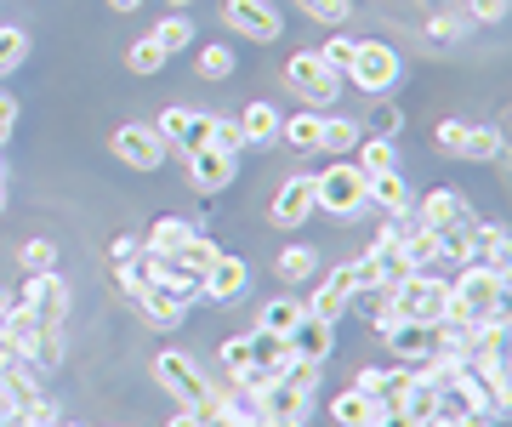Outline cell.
I'll list each match as a JSON object with an SVG mask.
<instances>
[{"label":"cell","instance_id":"8fae6325","mask_svg":"<svg viewBox=\"0 0 512 427\" xmlns=\"http://www.w3.org/2000/svg\"><path fill=\"white\" fill-rule=\"evenodd\" d=\"M18 308H29L35 325H46V331H63V319H69V285L57 274H29Z\"/></svg>","mask_w":512,"mask_h":427},{"label":"cell","instance_id":"9c48e42d","mask_svg":"<svg viewBox=\"0 0 512 427\" xmlns=\"http://www.w3.org/2000/svg\"><path fill=\"white\" fill-rule=\"evenodd\" d=\"M342 75H348L359 92H393V86H399V52L382 46V40H359Z\"/></svg>","mask_w":512,"mask_h":427},{"label":"cell","instance_id":"ac0fdd59","mask_svg":"<svg viewBox=\"0 0 512 427\" xmlns=\"http://www.w3.org/2000/svg\"><path fill=\"white\" fill-rule=\"evenodd\" d=\"M188 160V183L194 188H205V194H217V188H228L234 183V154H222V149H211V143H205V149H194V154H183Z\"/></svg>","mask_w":512,"mask_h":427},{"label":"cell","instance_id":"ab89813d","mask_svg":"<svg viewBox=\"0 0 512 427\" xmlns=\"http://www.w3.org/2000/svg\"><path fill=\"white\" fill-rule=\"evenodd\" d=\"M302 12H308L313 23H348L353 0H302Z\"/></svg>","mask_w":512,"mask_h":427},{"label":"cell","instance_id":"44dd1931","mask_svg":"<svg viewBox=\"0 0 512 427\" xmlns=\"http://www.w3.org/2000/svg\"><path fill=\"white\" fill-rule=\"evenodd\" d=\"M365 194H370V205H382L387 217H410V211H416V194H410V183L399 177V166L365 177Z\"/></svg>","mask_w":512,"mask_h":427},{"label":"cell","instance_id":"f5cc1de1","mask_svg":"<svg viewBox=\"0 0 512 427\" xmlns=\"http://www.w3.org/2000/svg\"><path fill=\"white\" fill-rule=\"evenodd\" d=\"M6 131H12V126H6V120H0V143H6Z\"/></svg>","mask_w":512,"mask_h":427},{"label":"cell","instance_id":"83f0119b","mask_svg":"<svg viewBox=\"0 0 512 427\" xmlns=\"http://www.w3.org/2000/svg\"><path fill=\"white\" fill-rule=\"evenodd\" d=\"M188 234H194V228H188L183 217H160V223L148 228V245H143V251H154V257H177V251L188 245Z\"/></svg>","mask_w":512,"mask_h":427},{"label":"cell","instance_id":"ffe728a7","mask_svg":"<svg viewBox=\"0 0 512 427\" xmlns=\"http://www.w3.org/2000/svg\"><path fill=\"white\" fill-rule=\"evenodd\" d=\"M313 217V177H285L274 194V223L279 228H302Z\"/></svg>","mask_w":512,"mask_h":427},{"label":"cell","instance_id":"3957f363","mask_svg":"<svg viewBox=\"0 0 512 427\" xmlns=\"http://www.w3.org/2000/svg\"><path fill=\"white\" fill-rule=\"evenodd\" d=\"M313 382H319V365H302V359H296V365L279 376L274 388L256 393V410H262V422H268V427H308Z\"/></svg>","mask_w":512,"mask_h":427},{"label":"cell","instance_id":"1f68e13d","mask_svg":"<svg viewBox=\"0 0 512 427\" xmlns=\"http://www.w3.org/2000/svg\"><path fill=\"white\" fill-rule=\"evenodd\" d=\"M302 314H308L302 302L279 297V302H268V308H262V331H274V336H291V325H296V319H302Z\"/></svg>","mask_w":512,"mask_h":427},{"label":"cell","instance_id":"ee69618b","mask_svg":"<svg viewBox=\"0 0 512 427\" xmlns=\"http://www.w3.org/2000/svg\"><path fill=\"white\" fill-rule=\"evenodd\" d=\"M353 46H359V40H353V35H336V40H325V52H319V57H325L330 69L342 75V69H348V57H353Z\"/></svg>","mask_w":512,"mask_h":427},{"label":"cell","instance_id":"4316f807","mask_svg":"<svg viewBox=\"0 0 512 427\" xmlns=\"http://www.w3.org/2000/svg\"><path fill=\"white\" fill-rule=\"evenodd\" d=\"M330 416H336V427H376V416H382V405L376 399H365L359 388H348L336 405H330Z\"/></svg>","mask_w":512,"mask_h":427},{"label":"cell","instance_id":"6da1fadb","mask_svg":"<svg viewBox=\"0 0 512 427\" xmlns=\"http://www.w3.org/2000/svg\"><path fill=\"white\" fill-rule=\"evenodd\" d=\"M507 308V268H490V262H461V274L450 279V308L444 314L461 319H484Z\"/></svg>","mask_w":512,"mask_h":427},{"label":"cell","instance_id":"cb8c5ba5","mask_svg":"<svg viewBox=\"0 0 512 427\" xmlns=\"http://www.w3.org/2000/svg\"><path fill=\"white\" fill-rule=\"evenodd\" d=\"M467 217H473V211H467V200H461V194H450V188H433V194L421 200V211H416V223H427L433 234H439V228L467 223Z\"/></svg>","mask_w":512,"mask_h":427},{"label":"cell","instance_id":"4fadbf2b","mask_svg":"<svg viewBox=\"0 0 512 427\" xmlns=\"http://www.w3.org/2000/svg\"><path fill=\"white\" fill-rule=\"evenodd\" d=\"M165 149H171V143L160 137V126H143V120H131V126L114 131V154H120L126 166H137V171H154V166L165 160Z\"/></svg>","mask_w":512,"mask_h":427},{"label":"cell","instance_id":"2e32d148","mask_svg":"<svg viewBox=\"0 0 512 427\" xmlns=\"http://www.w3.org/2000/svg\"><path fill=\"white\" fill-rule=\"evenodd\" d=\"M222 23L245 40H279V12L268 0H222Z\"/></svg>","mask_w":512,"mask_h":427},{"label":"cell","instance_id":"60d3db41","mask_svg":"<svg viewBox=\"0 0 512 427\" xmlns=\"http://www.w3.org/2000/svg\"><path fill=\"white\" fill-rule=\"evenodd\" d=\"M211 149H222V154H234V160H239V149H245L239 120H211Z\"/></svg>","mask_w":512,"mask_h":427},{"label":"cell","instance_id":"7dc6e473","mask_svg":"<svg viewBox=\"0 0 512 427\" xmlns=\"http://www.w3.org/2000/svg\"><path fill=\"white\" fill-rule=\"evenodd\" d=\"M433 35H439V40H456L461 23H456V18H433Z\"/></svg>","mask_w":512,"mask_h":427},{"label":"cell","instance_id":"f546056e","mask_svg":"<svg viewBox=\"0 0 512 427\" xmlns=\"http://www.w3.org/2000/svg\"><path fill=\"white\" fill-rule=\"evenodd\" d=\"M473 223V217H467ZM456 223V228H439V257H450L461 268V262H478V245H473V228Z\"/></svg>","mask_w":512,"mask_h":427},{"label":"cell","instance_id":"f907efd6","mask_svg":"<svg viewBox=\"0 0 512 427\" xmlns=\"http://www.w3.org/2000/svg\"><path fill=\"white\" fill-rule=\"evenodd\" d=\"M0 205H6V166H0Z\"/></svg>","mask_w":512,"mask_h":427},{"label":"cell","instance_id":"74e56055","mask_svg":"<svg viewBox=\"0 0 512 427\" xmlns=\"http://www.w3.org/2000/svg\"><path fill=\"white\" fill-rule=\"evenodd\" d=\"M160 63H165V52L154 46V40H131V52H126V69H131V75H154Z\"/></svg>","mask_w":512,"mask_h":427},{"label":"cell","instance_id":"c3c4849f","mask_svg":"<svg viewBox=\"0 0 512 427\" xmlns=\"http://www.w3.org/2000/svg\"><path fill=\"white\" fill-rule=\"evenodd\" d=\"M171 427H205V422L194 416V410H177V416H171Z\"/></svg>","mask_w":512,"mask_h":427},{"label":"cell","instance_id":"8d00e7d4","mask_svg":"<svg viewBox=\"0 0 512 427\" xmlns=\"http://www.w3.org/2000/svg\"><path fill=\"white\" fill-rule=\"evenodd\" d=\"M279 274H285V279H308V274H319V251H313V245H291V251L279 257Z\"/></svg>","mask_w":512,"mask_h":427},{"label":"cell","instance_id":"db71d44e","mask_svg":"<svg viewBox=\"0 0 512 427\" xmlns=\"http://www.w3.org/2000/svg\"><path fill=\"white\" fill-rule=\"evenodd\" d=\"M171 6H177V12H183V6H188V0H171Z\"/></svg>","mask_w":512,"mask_h":427},{"label":"cell","instance_id":"8992f818","mask_svg":"<svg viewBox=\"0 0 512 427\" xmlns=\"http://www.w3.org/2000/svg\"><path fill=\"white\" fill-rule=\"evenodd\" d=\"M387 308H393V319H427V325H439L444 308H450V285L416 268L410 279H399V285L387 291Z\"/></svg>","mask_w":512,"mask_h":427},{"label":"cell","instance_id":"52a82bcc","mask_svg":"<svg viewBox=\"0 0 512 427\" xmlns=\"http://www.w3.org/2000/svg\"><path fill=\"white\" fill-rule=\"evenodd\" d=\"M365 291H382V285H376V274H370V262H365V257H359V262H342V268H330V274H325L319 297L308 302V314L342 319V314H348V302L365 297Z\"/></svg>","mask_w":512,"mask_h":427},{"label":"cell","instance_id":"e0dca14e","mask_svg":"<svg viewBox=\"0 0 512 427\" xmlns=\"http://www.w3.org/2000/svg\"><path fill=\"white\" fill-rule=\"evenodd\" d=\"M160 137H165V143H177L183 154H194V149L211 143V114H200V109H165L160 114Z\"/></svg>","mask_w":512,"mask_h":427},{"label":"cell","instance_id":"277c9868","mask_svg":"<svg viewBox=\"0 0 512 427\" xmlns=\"http://www.w3.org/2000/svg\"><path fill=\"white\" fill-rule=\"evenodd\" d=\"M114 285L126 291V302L148 319V325H154V331H177V325H183L188 302H177L165 285H154L148 274H137V268H114Z\"/></svg>","mask_w":512,"mask_h":427},{"label":"cell","instance_id":"484cf974","mask_svg":"<svg viewBox=\"0 0 512 427\" xmlns=\"http://www.w3.org/2000/svg\"><path fill=\"white\" fill-rule=\"evenodd\" d=\"M239 131H245V143H256V149L279 143V109L274 103H251V109L239 114Z\"/></svg>","mask_w":512,"mask_h":427},{"label":"cell","instance_id":"f35d334b","mask_svg":"<svg viewBox=\"0 0 512 427\" xmlns=\"http://www.w3.org/2000/svg\"><path fill=\"white\" fill-rule=\"evenodd\" d=\"M200 75L205 80H228L234 75V46H205L200 52Z\"/></svg>","mask_w":512,"mask_h":427},{"label":"cell","instance_id":"7bdbcfd3","mask_svg":"<svg viewBox=\"0 0 512 427\" xmlns=\"http://www.w3.org/2000/svg\"><path fill=\"white\" fill-rule=\"evenodd\" d=\"M245 365H251V336H228V342H222V371L239 376Z\"/></svg>","mask_w":512,"mask_h":427},{"label":"cell","instance_id":"11a10c76","mask_svg":"<svg viewBox=\"0 0 512 427\" xmlns=\"http://www.w3.org/2000/svg\"><path fill=\"white\" fill-rule=\"evenodd\" d=\"M57 427H63V422H57Z\"/></svg>","mask_w":512,"mask_h":427},{"label":"cell","instance_id":"836d02e7","mask_svg":"<svg viewBox=\"0 0 512 427\" xmlns=\"http://www.w3.org/2000/svg\"><path fill=\"white\" fill-rule=\"evenodd\" d=\"M359 137H365V131L353 126V120H325V131H319V149L348 154V149H359Z\"/></svg>","mask_w":512,"mask_h":427},{"label":"cell","instance_id":"e575fe53","mask_svg":"<svg viewBox=\"0 0 512 427\" xmlns=\"http://www.w3.org/2000/svg\"><path fill=\"white\" fill-rule=\"evenodd\" d=\"M23 57H29V40H23V29H12V23H0V75H12Z\"/></svg>","mask_w":512,"mask_h":427},{"label":"cell","instance_id":"4dcf8cb0","mask_svg":"<svg viewBox=\"0 0 512 427\" xmlns=\"http://www.w3.org/2000/svg\"><path fill=\"white\" fill-rule=\"evenodd\" d=\"M148 40H154V46H160L165 57H171V52H183L188 40H194V23H188L183 12H171V18H165V23H160V29H154Z\"/></svg>","mask_w":512,"mask_h":427},{"label":"cell","instance_id":"9a60e30c","mask_svg":"<svg viewBox=\"0 0 512 427\" xmlns=\"http://www.w3.org/2000/svg\"><path fill=\"white\" fill-rule=\"evenodd\" d=\"M131 268H137V274H148L154 285H165V291H171L177 302H200V297H205L200 274H188L177 257H154V251H143V257L131 262Z\"/></svg>","mask_w":512,"mask_h":427},{"label":"cell","instance_id":"5bb4252c","mask_svg":"<svg viewBox=\"0 0 512 427\" xmlns=\"http://www.w3.org/2000/svg\"><path fill=\"white\" fill-rule=\"evenodd\" d=\"M387 336V348H393V359L399 365H416V359H433V353H444V336L439 325H427V319H399Z\"/></svg>","mask_w":512,"mask_h":427},{"label":"cell","instance_id":"ba28073f","mask_svg":"<svg viewBox=\"0 0 512 427\" xmlns=\"http://www.w3.org/2000/svg\"><path fill=\"white\" fill-rule=\"evenodd\" d=\"M439 154L450 160H507V137L495 126H467V120H444L439 131Z\"/></svg>","mask_w":512,"mask_h":427},{"label":"cell","instance_id":"7c38bea8","mask_svg":"<svg viewBox=\"0 0 512 427\" xmlns=\"http://www.w3.org/2000/svg\"><path fill=\"white\" fill-rule=\"evenodd\" d=\"M365 262H370V274H376V285H382V291H393L399 279H410V274H416V268H410V257H404L399 234H393V223H382L376 234H370Z\"/></svg>","mask_w":512,"mask_h":427},{"label":"cell","instance_id":"5b68a950","mask_svg":"<svg viewBox=\"0 0 512 427\" xmlns=\"http://www.w3.org/2000/svg\"><path fill=\"white\" fill-rule=\"evenodd\" d=\"M365 205H370L365 171L348 166V160H336V166H325V177H313V211H330V217H359Z\"/></svg>","mask_w":512,"mask_h":427},{"label":"cell","instance_id":"f6af8a7d","mask_svg":"<svg viewBox=\"0 0 512 427\" xmlns=\"http://www.w3.org/2000/svg\"><path fill=\"white\" fill-rule=\"evenodd\" d=\"M467 12H473L478 23H501L507 18V0H467Z\"/></svg>","mask_w":512,"mask_h":427},{"label":"cell","instance_id":"b9f144b4","mask_svg":"<svg viewBox=\"0 0 512 427\" xmlns=\"http://www.w3.org/2000/svg\"><path fill=\"white\" fill-rule=\"evenodd\" d=\"M23 268H29V274H52V268H57L52 240H29V245H23Z\"/></svg>","mask_w":512,"mask_h":427},{"label":"cell","instance_id":"d6a6232c","mask_svg":"<svg viewBox=\"0 0 512 427\" xmlns=\"http://www.w3.org/2000/svg\"><path fill=\"white\" fill-rule=\"evenodd\" d=\"M359 171H365V177L393 171V143H387V137H359Z\"/></svg>","mask_w":512,"mask_h":427},{"label":"cell","instance_id":"816d5d0a","mask_svg":"<svg viewBox=\"0 0 512 427\" xmlns=\"http://www.w3.org/2000/svg\"><path fill=\"white\" fill-rule=\"evenodd\" d=\"M6 308H12V302H6V291H0V314H6Z\"/></svg>","mask_w":512,"mask_h":427},{"label":"cell","instance_id":"d4e9b609","mask_svg":"<svg viewBox=\"0 0 512 427\" xmlns=\"http://www.w3.org/2000/svg\"><path fill=\"white\" fill-rule=\"evenodd\" d=\"M393 234H399L404 257H410V268H427V262H439V234L427 223H410V217H393Z\"/></svg>","mask_w":512,"mask_h":427},{"label":"cell","instance_id":"7402d4cb","mask_svg":"<svg viewBox=\"0 0 512 427\" xmlns=\"http://www.w3.org/2000/svg\"><path fill=\"white\" fill-rule=\"evenodd\" d=\"M353 388L365 393V399H376L382 410H399L404 405V393H410V371H359V382Z\"/></svg>","mask_w":512,"mask_h":427},{"label":"cell","instance_id":"681fc988","mask_svg":"<svg viewBox=\"0 0 512 427\" xmlns=\"http://www.w3.org/2000/svg\"><path fill=\"white\" fill-rule=\"evenodd\" d=\"M114 12H137V6H143V0H109Z\"/></svg>","mask_w":512,"mask_h":427},{"label":"cell","instance_id":"bcb514c9","mask_svg":"<svg viewBox=\"0 0 512 427\" xmlns=\"http://www.w3.org/2000/svg\"><path fill=\"white\" fill-rule=\"evenodd\" d=\"M114 268H131V262H137V240H114Z\"/></svg>","mask_w":512,"mask_h":427},{"label":"cell","instance_id":"30bf717a","mask_svg":"<svg viewBox=\"0 0 512 427\" xmlns=\"http://www.w3.org/2000/svg\"><path fill=\"white\" fill-rule=\"evenodd\" d=\"M285 86H291L296 97H308V103H330L336 86H342V75H336L319 52H296L291 63H285Z\"/></svg>","mask_w":512,"mask_h":427},{"label":"cell","instance_id":"d6986e66","mask_svg":"<svg viewBox=\"0 0 512 427\" xmlns=\"http://www.w3.org/2000/svg\"><path fill=\"white\" fill-rule=\"evenodd\" d=\"M285 342H291V353L302 359V365H325V359H330V319L302 314L291 325V336H285Z\"/></svg>","mask_w":512,"mask_h":427},{"label":"cell","instance_id":"7a4b0ae2","mask_svg":"<svg viewBox=\"0 0 512 427\" xmlns=\"http://www.w3.org/2000/svg\"><path fill=\"white\" fill-rule=\"evenodd\" d=\"M154 376H160V388L171 393V399H177L183 410H194V416H200L205 427L217 422L222 393L211 388V382H205V371L194 365V359H188V353H160V359H154Z\"/></svg>","mask_w":512,"mask_h":427},{"label":"cell","instance_id":"d590c367","mask_svg":"<svg viewBox=\"0 0 512 427\" xmlns=\"http://www.w3.org/2000/svg\"><path fill=\"white\" fill-rule=\"evenodd\" d=\"M217 257H222V251H217V245H211V240H200V234H188V245H183V251H177V262H183L188 274H205V268H211V262H217Z\"/></svg>","mask_w":512,"mask_h":427},{"label":"cell","instance_id":"603a6c76","mask_svg":"<svg viewBox=\"0 0 512 427\" xmlns=\"http://www.w3.org/2000/svg\"><path fill=\"white\" fill-rule=\"evenodd\" d=\"M245 279H251V274H245V262L222 251V257H217V262H211V268L200 274V285H205V297H217V302H234L239 291H245Z\"/></svg>","mask_w":512,"mask_h":427},{"label":"cell","instance_id":"f1b7e54d","mask_svg":"<svg viewBox=\"0 0 512 427\" xmlns=\"http://www.w3.org/2000/svg\"><path fill=\"white\" fill-rule=\"evenodd\" d=\"M279 131H285V143H291L296 154H313L319 149V131H325V120L319 114H291V120H279Z\"/></svg>","mask_w":512,"mask_h":427}]
</instances>
